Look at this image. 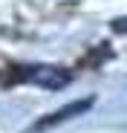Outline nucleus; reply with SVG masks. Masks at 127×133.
I'll list each match as a JSON object with an SVG mask.
<instances>
[{"instance_id":"f257e3e1","label":"nucleus","mask_w":127,"mask_h":133,"mask_svg":"<svg viewBox=\"0 0 127 133\" xmlns=\"http://www.w3.org/2000/svg\"><path fill=\"white\" fill-rule=\"evenodd\" d=\"M20 78L35 84V87H44V90H64L72 75L64 70V66H52V64H35V66H23L20 70Z\"/></svg>"},{"instance_id":"f03ea898","label":"nucleus","mask_w":127,"mask_h":133,"mask_svg":"<svg viewBox=\"0 0 127 133\" xmlns=\"http://www.w3.org/2000/svg\"><path fill=\"white\" fill-rule=\"evenodd\" d=\"M90 107H93V98H84V101H72V104H67V107L55 110V113H52L49 119L38 122V130H44V127H52V124H58V122H67V119H72V116H78V113H87Z\"/></svg>"},{"instance_id":"7ed1b4c3","label":"nucleus","mask_w":127,"mask_h":133,"mask_svg":"<svg viewBox=\"0 0 127 133\" xmlns=\"http://www.w3.org/2000/svg\"><path fill=\"white\" fill-rule=\"evenodd\" d=\"M113 29L116 32H127V17H118L116 23H113Z\"/></svg>"}]
</instances>
